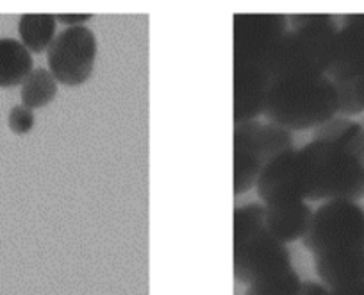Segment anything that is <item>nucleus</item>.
<instances>
[{
	"mask_svg": "<svg viewBox=\"0 0 364 295\" xmlns=\"http://www.w3.org/2000/svg\"><path fill=\"white\" fill-rule=\"evenodd\" d=\"M327 288L364 283V208L350 201H327L314 209L302 238Z\"/></svg>",
	"mask_w": 364,
	"mask_h": 295,
	"instance_id": "nucleus-1",
	"label": "nucleus"
},
{
	"mask_svg": "<svg viewBox=\"0 0 364 295\" xmlns=\"http://www.w3.org/2000/svg\"><path fill=\"white\" fill-rule=\"evenodd\" d=\"M339 113L336 84L327 76H288L269 83L262 117L286 131L320 128Z\"/></svg>",
	"mask_w": 364,
	"mask_h": 295,
	"instance_id": "nucleus-2",
	"label": "nucleus"
},
{
	"mask_svg": "<svg viewBox=\"0 0 364 295\" xmlns=\"http://www.w3.org/2000/svg\"><path fill=\"white\" fill-rule=\"evenodd\" d=\"M268 61L269 81L288 76H327L339 26L331 15H293Z\"/></svg>",
	"mask_w": 364,
	"mask_h": 295,
	"instance_id": "nucleus-3",
	"label": "nucleus"
},
{
	"mask_svg": "<svg viewBox=\"0 0 364 295\" xmlns=\"http://www.w3.org/2000/svg\"><path fill=\"white\" fill-rule=\"evenodd\" d=\"M306 165L307 201H350L364 197V161L331 142L311 140L300 149Z\"/></svg>",
	"mask_w": 364,
	"mask_h": 295,
	"instance_id": "nucleus-4",
	"label": "nucleus"
},
{
	"mask_svg": "<svg viewBox=\"0 0 364 295\" xmlns=\"http://www.w3.org/2000/svg\"><path fill=\"white\" fill-rule=\"evenodd\" d=\"M293 149L291 133L275 124L252 120L234 125V195L254 188L262 168Z\"/></svg>",
	"mask_w": 364,
	"mask_h": 295,
	"instance_id": "nucleus-5",
	"label": "nucleus"
},
{
	"mask_svg": "<svg viewBox=\"0 0 364 295\" xmlns=\"http://www.w3.org/2000/svg\"><path fill=\"white\" fill-rule=\"evenodd\" d=\"M99 40L86 26L66 27L55 34L47 51L48 72L59 84L79 88L95 70Z\"/></svg>",
	"mask_w": 364,
	"mask_h": 295,
	"instance_id": "nucleus-6",
	"label": "nucleus"
},
{
	"mask_svg": "<svg viewBox=\"0 0 364 295\" xmlns=\"http://www.w3.org/2000/svg\"><path fill=\"white\" fill-rule=\"evenodd\" d=\"M234 26V66H259L268 72L273 48L288 29L286 15L237 13Z\"/></svg>",
	"mask_w": 364,
	"mask_h": 295,
	"instance_id": "nucleus-7",
	"label": "nucleus"
},
{
	"mask_svg": "<svg viewBox=\"0 0 364 295\" xmlns=\"http://www.w3.org/2000/svg\"><path fill=\"white\" fill-rule=\"evenodd\" d=\"M293 269L286 244L264 229L247 240L234 244V277L240 283L254 284Z\"/></svg>",
	"mask_w": 364,
	"mask_h": 295,
	"instance_id": "nucleus-8",
	"label": "nucleus"
},
{
	"mask_svg": "<svg viewBox=\"0 0 364 295\" xmlns=\"http://www.w3.org/2000/svg\"><path fill=\"white\" fill-rule=\"evenodd\" d=\"M255 190L264 206L295 205V202L307 201L309 185H307L306 165L300 149L288 150L269 161L259 174Z\"/></svg>",
	"mask_w": 364,
	"mask_h": 295,
	"instance_id": "nucleus-9",
	"label": "nucleus"
},
{
	"mask_svg": "<svg viewBox=\"0 0 364 295\" xmlns=\"http://www.w3.org/2000/svg\"><path fill=\"white\" fill-rule=\"evenodd\" d=\"M269 76L259 66H234V124L257 120L264 113Z\"/></svg>",
	"mask_w": 364,
	"mask_h": 295,
	"instance_id": "nucleus-10",
	"label": "nucleus"
},
{
	"mask_svg": "<svg viewBox=\"0 0 364 295\" xmlns=\"http://www.w3.org/2000/svg\"><path fill=\"white\" fill-rule=\"evenodd\" d=\"M364 70V15H346L336 36L334 61L327 77L343 81Z\"/></svg>",
	"mask_w": 364,
	"mask_h": 295,
	"instance_id": "nucleus-11",
	"label": "nucleus"
},
{
	"mask_svg": "<svg viewBox=\"0 0 364 295\" xmlns=\"http://www.w3.org/2000/svg\"><path fill=\"white\" fill-rule=\"evenodd\" d=\"M266 231L282 244L304 238L313 220L314 212L307 202L264 206Z\"/></svg>",
	"mask_w": 364,
	"mask_h": 295,
	"instance_id": "nucleus-12",
	"label": "nucleus"
},
{
	"mask_svg": "<svg viewBox=\"0 0 364 295\" xmlns=\"http://www.w3.org/2000/svg\"><path fill=\"white\" fill-rule=\"evenodd\" d=\"M33 72V54L15 38H0V88L22 86Z\"/></svg>",
	"mask_w": 364,
	"mask_h": 295,
	"instance_id": "nucleus-13",
	"label": "nucleus"
},
{
	"mask_svg": "<svg viewBox=\"0 0 364 295\" xmlns=\"http://www.w3.org/2000/svg\"><path fill=\"white\" fill-rule=\"evenodd\" d=\"M313 140L331 142L364 161V128L346 117H334L320 128L313 129Z\"/></svg>",
	"mask_w": 364,
	"mask_h": 295,
	"instance_id": "nucleus-14",
	"label": "nucleus"
},
{
	"mask_svg": "<svg viewBox=\"0 0 364 295\" xmlns=\"http://www.w3.org/2000/svg\"><path fill=\"white\" fill-rule=\"evenodd\" d=\"M58 20L48 13H27L18 20L20 41L31 54L47 52L55 38Z\"/></svg>",
	"mask_w": 364,
	"mask_h": 295,
	"instance_id": "nucleus-15",
	"label": "nucleus"
},
{
	"mask_svg": "<svg viewBox=\"0 0 364 295\" xmlns=\"http://www.w3.org/2000/svg\"><path fill=\"white\" fill-rule=\"evenodd\" d=\"M59 90V83L47 68H33L20 86L22 104L29 110H40L50 104Z\"/></svg>",
	"mask_w": 364,
	"mask_h": 295,
	"instance_id": "nucleus-16",
	"label": "nucleus"
},
{
	"mask_svg": "<svg viewBox=\"0 0 364 295\" xmlns=\"http://www.w3.org/2000/svg\"><path fill=\"white\" fill-rule=\"evenodd\" d=\"M339 98V113L359 115L364 111V70L343 81H332Z\"/></svg>",
	"mask_w": 364,
	"mask_h": 295,
	"instance_id": "nucleus-17",
	"label": "nucleus"
},
{
	"mask_svg": "<svg viewBox=\"0 0 364 295\" xmlns=\"http://www.w3.org/2000/svg\"><path fill=\"white\" fill-rule=\"evenodd\" d=\"M266 227L264 206L252 202L234 209V244L247 240Z\"/></svg>",
	"mask_w": 364,
	"mask_h": 295,
	"instance_id": "nucleus-18",
	"label": "nucleus"
},
{
	"mask_svg": "<svg viewBox=\"0 0 364 295\" xmlns=\"http://www.w3.org/2000/svg\"><path fill=\"white\" fill-rule=\"evenodd\" d=\"M300 284H302V279L299 277L296 270L289 269L277 276L268 277V279L248 284L245 295H296Z\"/></svg>",
	"mask_w": 364,
	"mask_h": 295,
	"instance_id": "nucleus-19",
	"label": "nucleus"
},
{
	"mask_svg": "<svg viewBox=\"0 0 364 295\" xmlns=\"http://www.w3.org/2000/svg\"><path fill=\"white\" fill-rule=\"evenodd\" d=\"M34 111L29 110L27 106L23 104H18V106H13L11 111L8 115V125L11 129L13 135H18V136H26L33 131L34 128Z\"/></svg>",
	"mask_w": 364,
	"mask_h": 295,
	"instance_id": "nucleus-20",
	"label": "nucleus"
},
{
	"mask_svg": "<svg viewBox=\"0 0 364 295\" xmlns=\"http://www.w3.org/2000/svg\"><path fill=\"white\" fill-rule=\"evenodd\" d=\"M331 288L325 286L323 283H316V281H302L300 290L296 295H328Z\"/></svg>",
	"mask_w": 364,
	"mask_h": 295,
	"instance_id": "nucleus-21",
	"label": "nucleus"
},
{
	"mask_svg": "<svg viewBox=\"0 0 364 295\" xmlns=\"http://www.w3.org/2000/svg\"><path fill=\"white\" fill-rule=\"evenodd\" d=\"M55 20L66 27H79L91 20V15H55Z\"/></svg>",
	"mask_w": 364,
	"mask_h": 295,
	"instance_id": "nucleus-22",
	"label": "nucleus"
},
{
	"mask_svg": "<svg viewBox=\"0 0 364 295\" xmlns=\"http://www.w3.org/2000/svg\"><path fill=\"white\" fill-rule=\"evenodd\" d=\"M328 295H364V283L334 288V290L328 291Z\"/></svg>",
	"mask_w": 364,
	"mask_h": 295,
	"instance_id": "nucleus-23",
	"label": "nucleus"
},
{
	"mask_svg": "<svg viewBox=\"0 0 364 295\" xmlns=\"http://www.w3.org/2000/svg\"><path fill=\"white\" fill-rule=\"evenodd\" d=\"M363 128H364V125H363Z\"/></svg>",
	"mask_w": 364,
	"mask_h": 295,
	"instance_id": "nucleus-24",
	"label": "nucleus"
}]
</instances>
